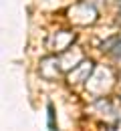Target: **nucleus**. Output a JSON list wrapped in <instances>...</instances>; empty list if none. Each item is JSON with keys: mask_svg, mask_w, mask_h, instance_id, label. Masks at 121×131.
Masks as SVG:
<instances>
[{"mask_svg": "<svg viewBox=\"0 0 121 131\" xmlns=\"http://www.w3.org/2000/svg\"><path fill=\"white\" fill-rule=\"evenodd\" d=\"M47 111H49V127H51V131H57V125H54V107H52V103L47 105Z\"/></svg>", "mask_w": 121, "mask_h": 131, "instance_id": "1", "label": "nucleus"}, {"mask_svg": "<svg viewBox=\"0 0 121 131\" xmlns=\"http://www.w3.org/2000/svg\"><path fill=\"white\" fill-rule=\"evenodd\" d=\"M111 52H113L115 57H121V40H115V47L111 49Z\"/></svg>", "mask_w": 121, "mask_h": 131, "instance_id": "2", "label": "nucleus"}]
</instances>
